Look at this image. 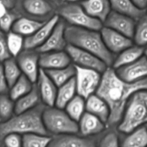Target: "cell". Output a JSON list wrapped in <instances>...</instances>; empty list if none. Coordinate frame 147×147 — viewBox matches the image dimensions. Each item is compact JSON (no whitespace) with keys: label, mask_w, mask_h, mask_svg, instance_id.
<instances>
[{"label":"cell","mask_w":147,"mask_h":147,"mask_svg":"<svg viewBox=\"0 0 147 147\" xmlns=\"http://www.w3.org/2000/svg\"><path fill=\"white\" fill-rule=\"evenodd\" d=\"M142 90H147V78L135 83H127L117 76L113 67H107L102 73L100 85L96 93L107 103L110 109L107 126L119 124L130 98L134 93Z\"/></svg>","instance_id":"obj_1"},{"label":"cell","mask_w":147,"mask_h":147,"mask_svg":"<svg viewBox=\"0 0 147 147\" xmlns=\"http://www.w3.org/2000/svg\"><path fill=\"white\" fill-rule=\"evenodd\" d=\"M65 36L67 44L92 53L108 67L112 66L116 57L105 46L100 31L68 25L66 26Z\"/></svg>","instance_id":"obj_2"},{"label":"cell","mask_w":147,"mask_h":147,"mask_svg":"<svg viewBox=\"0 0 147 147\" xmlns=\"http://www.w3.org/2000/svg\"><path fill=\"white\" fill-rule=\"evenodd\" d=\"M45 107L42 103H40L29 111L14 114L10 119L0 123V138H4L10 134H35L48 136L42 121Z\"/></svg>","instance_id":"obj_3"},{"label":"cell","mask_w":147,"mask_h":147,"mask_svg":"<svg viewBox=\"0 0 147 147\" xmlns=\"http://www.w3.org/2000/svg\"><path fill=\"white\" fill-rule=\"evenodd\" d=\"M147 125V90L134 93L126 104L118 124V130L129 134L136 129Z\"/></svg>","instance_id":"obj_4"},{"label":"cell","mask_w":147,"mask_h":147,"mask_svg":"<svg viewBox=\"0 0 147 147\" xmlns=\"http://www.w3.org/2000/svg\"><path fill=\"white\" fill-rule=\"evenodd\" d=\"M42 121L47 132L56 135L76 134L78 133V124L67 114L64 109L55 106L45 107Z\"/></svg>","instance_id":"obj_5"},{"label":"cell","mask_w":147,"mask_h":147,"mask_svg":"<svg viewBox=\"0 0 147 147\" xmlns=\"http://www.w3.org/2000/svg\"><path fill=\"white\" fill-rule=\"evenodd\" d=\"M57 15L70 26L96 31H100L103 27L101 22L89 16L77 3L63 4L59 8Z\"/></svg>","instance_id":"obj_6"},{"label":"cell","mask_w":147,"mask_h":147,"mask_svg":"<svg viewBox=\"0 0 147 147\" xmlns=\"http://www.w3.org/2000/svg\"><path fill=\"white\" fill-rule=\"evenodd\" d=\"M76 67V93L85 100L96 94L101 80V73L91 69Z\"/></svg>","instance_id":"obj_7"},{"label":"cell","mask_w":147,"mask_h":147,"mask_svg":"<svg viewBox=\"0 0 147 147\" xmlns=\"http://www.w3.org/2000/svg\"><path fill=\"white\" fill-rule=\"evenodd\" d=\"M20 10L24 16L40 22H47L54 17L53 4L49 0H21Z\"/></svg>","instance_id":"obj_8"},{"label":"cell","mask_w":147,"mask_h":147,"mask_svg":"<svg viewBox=\"0 0 147 147\" xmlns=\"http://www.w3.org/2000/svg\"><path fill=\"white\" fill-rule=\"evenodd\" d=\"M65 50L74 65L96 70L101 74L107 69L108 66L104 62L89 52L69 44L67 45Z\"/></svg>","instance_id":"obj_9"},{"label":"cell","mask_w":147,"mask_h":147,"mask_svg":"<svg viewBox=\"0 0 147 147\" xmlns=\"http://www.w3.org/2000/svg\"><path fill=\"white\" fill-rule=\"evenodd\" d=\"M40 53L35 50H23L15 60L18 64L22 74L35 84L38 78Z\"/></svg>","instance_id":"obj_10"},{"label":"cell","mask_w":147,"mask_h":147,"mask_svg":"<svg viewBox=\"0 0 147 147\" xmlns=\"http://www.w3.org/2000/svg\"><path fill=\"white\" fill-rule=\"evenodd\" d=\"M100 33L106 48L113 55L119 54L134 45L132 39L104 26L100 30Z\"/></svg>","instance_id":"obj_11"},{"label":"cell","mask_w":147,"mask_h":147,"mask_svg":"<svg viewBox=\"0 0 147 147\" xmlns=\"http://www.w3.org/2000/svg\"><path fill=\"white\" fill-rule=\"evenodd\" d=\"M136 20L123 14L111 11L104 22V27L115 30L123 35L133 39L136 27Z\"/></svg>","instance_id":"obj_12"},{"label":"cell","mask_w":147,"mask_h":147,"mask_svg":"<svg viewBox=\"0 0 147 147\" xmlns=\"http://www.w3.org/2000/svg\"><path fill=\"white\" fill-rule=\"evenodd\" d=\"M66 26L67 25L65 22L60 18L47 40L45 42L41 47L36 50L40 54H41V53H50V52L63 51L65 50V47L67 45L65 36Z\"/></svg>","instance_id":"obj_13"},{"label":"cell","mask_w":147,"mask_h":147,"mask_svg":"<svg viewBox=\"0 0 147 147\" xmlns=\"http://www.w3.org/2000/svg\"><path fill=\"white\" fill-rule=\"evenodd\" d=\"M117 76L127 83H135L147 78V58L144 55L134 63L115 70Z\"/></svg>","instance_id":"obj_14"},{"label":"cell","mask_w":147,"mask_h":147,"mask_svg":"<svg viewBox=\"0 0 147 147\" xmlns=\"http://www.w3.org/2000/svg\"><path fill=\"white\" fill-rule=\"evenodd\" d=\"M60 20V17L55 14L54 17L45 22L34 34L24 38V50H37L41 47L47 40L55 26Z\"/></svg>","instance_id":"obj_15"},{"label":"cell","mask_w":147,"mask_h":147,"mask_svg":"<svg viewBox=\"0 0 147 147\" xmlns=\"http://www.w3.org/2000/svg\"><path fill=\"white\" fill-rule=\"evenodd\" d=\"M37 87L42 104L46 107L55 106L57 96V87L54 84L44 70L40 69Z\"/></svg>","instance_id":"obj_16"},{"label":"cell","mask_w":147,"mask_h":147,"mask_svg":"<svg viewBox=\"0 0 147 147\" xmlns=\"http://www.w3.org/2000/svg\"><path fill=\"white\" fill-rule=\"evenodd\" d=\"M71 64V60L65 50L40 54L39 66L44 70L63 68Z\"/></svg>","instance_id":"obj_17"},{"label":"cell","mask_w":147,"mask_h":147,"mask_svg":"<svg viewBox=\"0 0 147 147\" xmlns=\"http://www.w3.org/2000/svg\"><path fill=\"white\" fill-rule=\"evenodd\" d=\"M78 124V133L81 134L82 136L89 137L93 135H97L101 133L106 129V124L100 121L98 118L88 112H85L79 121Z\"/></svg>","instance_id":"obj_18"},{"label":"cell","mask_w":147,"mask_h":147,"mask_svg":"<svg viewBox=\"0 0 147 147\" xmlns=\"http://www.w3.org/2000/svg\"><path fill=\"white\" fill-rule=\"evenodd\" d=\"M48 147H96L93 139L76 134L57 135L51 139Z\"/></svg>","instance_id":"obj_19"},{"label":"cell","mask_w":147,"mask_h":147,"mask_svg":"<svg viewBox=\"0 0 147 147\" xmlns=\"http://www.w3.org/2000/svg\"><path fill=\"white\" fill-rule=\"evenodd\" d=\"M80 5L89 16L102 23L111 11L109 0H86L80 3Z\"/></svg>","instance_id":"obj_20"},{"label":"cell","mask_w":147,"mask_h":147,"mask_svg":"<svg viewBox=\"0 0 147 147\" xmlns=\"http://www.w3.org/2000/svg\"><path fill=\"white\" fill-rule=\"evenodd\" d=\"M86 111L98 118L107 126L110 116V109L107 103L98 96L93 94L86 99Z\"/></svg>","instance_id":"obj_21"},{"label":"cell","mask_w":147,"mask_h":147,"mask_svg":"<svg viewBox=\"0 0 147 147\" xmlns=\"http://www.w3.org/2000/svg\"><path fill=\"white\" fill-rule=\"evenodd\" d=\"M113 11L138 20L145 14V10L140 9L131 0H109Z\"/></svg>","instance_id":"obj_22"},{"label":"cell","mask_w":147,"mask_h":147,"mask_svg":"<svg viewBox=\"0 0 147 147\" xmlns=\"http://www.w3.org/2000/svg\"><path fill=\"white\" fill-rule=\"evenodd\" d=\"M144 48L143 47L132 45L131 47L118 54V55L115 57L111 67L116 70L134 63L144 55Z\"/></svg>","instance_id":"obj_23"},{"label":"cell","mask_w":147,"mask_h":147,"mask_svg":"<svg viewBox=\"0 0 147 147\" xmlns=\"http://www.w3.org/2000/svg\"><path fill=\"white\" fill-rule=\"evenodd\" d=\"M41 99L35 84L29 93L14 101V113L20 114L32 110L40 104Z\"/></svg>","instance_id":"obj_24"},{"label":"cell","mask_w":147,"mask_h":147,"mask_svg":"<svg viewBox=\"0 0 147 147\" xmlns=\"http://www.w3.org/2000/svg\"><path fill=\"white\" fill-rule=\"evenodd\" d=\"M43 22L37 21L25 17H20L14 23L11 31L27 37L34 34L45 24Z\"/></svg>","instance_id":"obj_25"},{"label":"cell","mask_w":147,"mask_h":147,"mask_svg":"<svg viewBox=\"0 0 147 147\" xmlns=\"http://www.w3.org/2000/svg\"><path fill=\"white\" fill-rule=\"evenodd\" d=\"M76 84L75 77L64 85L57 88L55 106L64 109L66 105L76 96Z\"/></svg>","instance_id":"obj_26"},{"label":"cell","mask_w":147,"mask_h":147,"mask_svg":"<svg viewBox=\"0 0 147 147\" xmlns=\"http://www.w3.org/2000/svg\"><path fill=\"white\" fill-rule=\"evenodd\" d=\"M57 88L64 85L76 76V67L73 64L63 68L45 70Z\"/></svg>","instance_id":"obj_27"},{"label":"cell","mask_w":147,"mask_h":147,"mask_svg":"<svg viewBox=\"0 0 147 147\" xmlns=\"http://www.w3.org/2000/svg\"><path fill=\"white\" fill-rule=\"evenodd\" d=\"M120 147H147V127L142 126L131 132Z\"/></svg>","instance_id":"obj_28"},{"label":"cell","mask_w":147,"mask_h":147,"mask_svg":"<svg viewBox=\"0 0 147 147\" xmlns=\"http://www.w3.org/2000/svg\"><path fill=\"white\" fill-rule=\"evenodd\" d=\"M34 85V83H32L27 77L24 75H22L14 84L9 88V96L11 100L16 101L19 98L30 93Z\"/></svg>","instance_id":"obj_29"},{"label":"cell","mask_w":147,"mask_h":147,"mask_svg":"<svg viewBox=\"0 0 147 147\" xmlns=\"http://www.w3.org/2000/svg\"><path fill=\"white\" fill-rule=\"evenodd\" d=\"M65 111L73 119L78 122L86 112V100L76 95L64 108Z\"/></svg>","instance_id":"obj_30"},{"label":"cell","mask_w":147,"mask_h":147,"mask_svg":"<svg viewBox=\"0 0 147 147\" xmlns=\"http://www.w3.org/2000/svg\"><path fill=\"white\" fill-rule=\"evenodd\" d=\"M4 76L7 80L9 88L14 84L22 76V72L19 67L18 64L14 57L5 60L2 64Z\"/></svg>","instance_id":"obj_31"},{"label":"cell","mask_w":147,"mask_h":147,"mask_svg":"<svg viewBox=\"0 0 147 147\" xmlns=\"http://www.w3.org/2000/svg\"><path fill=\"white\" fill-rule=\"evenodd\" d=\"M24 38L20 34L10 31L7 34V43L11 57H17L24 50Z\"/></svg>","instance_id":"obj_32"},{"label":"cell","mask_w":147,"mask_h":147,"mask_svg":"<svg viewBox=\"0 0 147 147\" xmlns=\"http://www.w3.org/2000/svg\"><path fill=\"white\" fill-rule=\"evenodd\" d=\"M51 139L47 135L24 134L22 135V147H48Z\"/></svg>","instance_id":"obj_33"},{"label":"cell","mask_w":147,"mask_h":147,"mask_svg":"<svg viewBox=\"0 0 147 147\" xmlns=\"http://www.w3.org/2000/svg\"><path fill=\"white\" fill-rule=\"evenodd\" d=\"M138 20L133 39L136 45L144 47L147 45V14L143 15Z\"/></svg>","instance_id":"obj_34"},{"label":"cell","mask_w":147,"mask_h":147,"mask_svg":"<svg viewBox=\"0 0 147 147\" xmlns=\"http://www.w3.org/2000/svg\"><path fill=\"white\" fill-rule=\"evenodd\" d=\"M14 113V101L9 95L0 94V123L11 119Z\"/></svg>","instance_id":"obj_35"},{"label":"cell","mask_w":147,"mask_h":147,"mask_svg":"<svg viewBox=\"0 0 147 147\" xmlns=\"http://www.w3.org/2000/svg\"><path fill=\"white\" fill-rule=\"evenodd\" d=\"M20 17V14L8 11L0 18V30L4 33H8L11 30L12 26L16 20Z\"/></svg>","instance_id":"obj_36"},{"label":"cell","mask_w":147,"mask_h":147,"mask_svg":"<svg viewBox=\"0 0 147 147\" xmlns=\"http://www.w3.org/2000/svg\"><path fill=\"white\" fill-rule=\"evenodd\" d=\"M99 147H120L119 136L115 131L106 134L99 143Z\"/></svg>","instance_id":"obj_37"},{"label":"cell","mask_w":147,"mask_h":147,"mask_svg":"<svg viewBox=\"0 0 147 147\" xmlns=\"http://www.w3.org/2000/svg\"><path fill=\"white\" fill-rule=\"evenodd\" d=\"M11 56L9 52L7 43V35L0 30V63L11 58Z\"/></svg>","instance_id":"obj_38"},{"label":"cell","mask_w":147,"mask_h":147,"mask_svg":"<svg viewBox=\"0 0 147 147\" xmlns=\"http://www.w3.org/2000/svg\"><path fill=\"white\" fill-rule=\"evenodd\" d=\"M6 147H22V136L17 134H10L4 137Z\"/></svg>","instance_id":"obj_39"},{"label":"cell","mask_w":147,"mask_h":147,"mask_svg":"<svg viewBox=\"0 0 147 147\" xmlns=\"http://www.w3.org/2000/svg\"><path fill=\"white\" fill-rule=\"evenodd\" d=\"M9 88L4 76L2 64H0V94H7L9 92Z\"/></svg>","instance_id":"obj_40"},{"label":"cell","mask_w":147,"mask_h":147,"mask_svg":"<svg viewBox=\"0 0 147 147\" xmlns=\"http://www.w3.org/2000/svg\"><path fill=\"white\" fill-rule=\"evenodd\" d=\"M131 1L140 9L145 10L147 7V0H131Z\"/></svg>","instance_id":"obj_41"},{"label":"cell","mask_w":147,"mask_h":147,"mask_svg":"<svg viewBox=\"0 0 147 147\" xmlns=\"http://www.w3.org/2000/svg\"><path fill=\"white\" fill-rule=\"evenodd\" d=\"M0 2L2 3L8 10L11 9L16 4V0H0Z\"/></svg>","instance_id":"obj_42"},{"label":"cell","mask_w":147,"mask_h":147,"mask_svg":"<svg viewBox=\"0 0 147 147\" xmlns=\"http://www.w3.org/2000/svg\"><path fill=\"white\" fill-rule=\"evenodd\" d=\"M8 11H9V10L7 9V7H6L2 3L0 2V18L2 17Z\"/></svg>","instance_id":"obj_43"},{"label":"cell","mask_w":147,"mask_h":147,"mask_svg":"<svg viewBox=\"0 0 147 147\" xmlns=\"http://www.w3.org/2000/svg\"><path fill=\"white\" fill-rule=\"evenodd\" d=\"M49 1H50L53 4H55V5L61 6L63 4L65 0H49Z\"/></svg>","instance_id":"obj_44"},{"label":"cell","mask_w":147,"mask_h":147,"mask_svg":"<svg viewBox=\"0 0 147 147\" xmlns=\"http://www.w3.org/2000/svg\"><path fill=\"white\" fill-rule=\"evenodd\" d=\"M67 1H68V3H77L78 1H80V3H81L86 0H67Z\"/></svg>","instance_id":"obj_45"},{"label":"cell","mask_w":147,"mask_h":147,"mask_svg":"<svg viewBox=\"0 0 147 147\" xmlns=\"http://www.w3.org/2000/svg\"><path fill=\"white\" fill-rule=\"evenodd\" d=\"M144 55L147 58V47L146 49H144Z\"/></svg>","instance_id":"obj_46"},{"label":"cell","mask_w":147,"mask_h":147,"mask_svg":"<svg viewBox=\"0 0 147 147\" xmlns=\"http://www.w3.org/2000/svg\"><path fill=\"white\" fill-rule=\"evenodd\" d=\"M146 127H147V125H146Z\"/></svg>","instance_id":"obj_47"}]
</instances>
